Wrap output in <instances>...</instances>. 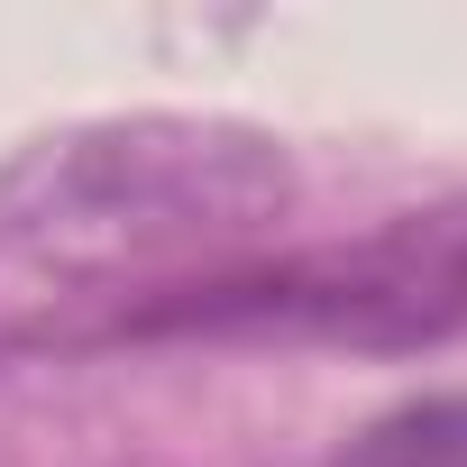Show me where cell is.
<instances>
[{
  "label": "cell",
  "instance_id": "1",
  "mask_svg": "<svg viewBox=\"0 0 467 467\" xmlns=\"http://www.w3.org/2000/svg\"><path fill=\"white\" fill-rule=\"evenodd\" d=\"M294 211V156L239 119H83L0 165V303L56 312L110 303L92 339L165 294L248 266Z\"/></svg>",
  "mask_w": 467,
  "mask_h": 467
},
{
  "label": "cell",
  "instance_id": "2",
  "mask_svg": "<svg viewBox=\"0 0 467 467\" xmlns=\"http://www.w3.org/2000/svg\"><path fill=\"white\" fill-rule=\"evenodd\" d=\"M348 339V348H431L467 330V202L403 211L339 248L248 257L192 294L147 303L110 339Z\"/></svg>",
  "mask_w": 467,
  "mask_h": 467
},
{
  "label": "cell",
  "instance_id": "3",
  "mask_svg": "<svg viewBox=\"0 0 467 467\" xmlns=\"http://www.w3.org/2000/svg\"><path fill=\"white\" fill-rule=\"evenodd\" d=\"M330 467H467V394H412L376 412Z\"/></svg>",
  "mask_w": 467,
  "mask_h": 467
}]
</instances>
